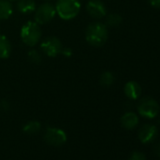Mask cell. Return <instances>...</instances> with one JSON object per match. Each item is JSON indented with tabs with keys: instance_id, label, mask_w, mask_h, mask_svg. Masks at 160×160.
<instances>
[{
	"instance_id": "8",
	"label": "cell",
	"mask_w": 160,
	"mask_h": 160,
	"mask_svg": "<svg viewBox=\"0 0 160 160\" xmlns=\"http://www.w3.org/2000/svg\"><path fill=\"white\" fill-rule=\"evenodd\" d=\"M86 11L94 19H101L107 16V7L102 0H90L86 4Z\"/></svg>"
},
{
	"instance_id": "12",
	"label": "cell",
	"mask_w": 160,
	"mask_h": 160,
	"mask_svg": "<svg viewBox=\"0 0 160 160\" xmlns=\"http://www.w3.org/2000/svg\"><path fill=\"white\" fill-rule=\"evenodd\" d=\"M138 123V117L134 112H126L121 118V124L125 129H133Z\"/></svg>"
},
{
	"instance_id": "20",
	"label": "cell",
	"mask_w": 160,
	"mask_h": 160,
	"mask_svg": "<svg viewBox=\"0 0 160 160\" xmlns=\"http://www.w3.org/2000/svg\"><path fill=\"white\" fill-rule=\"evenodd\" d=\"M61 54L65 57H71L72 52V49L71 48H68V47H63L62 48V51H61Z\"/></svg>"
},
{
	"instance_id": "14",
	"label": "cell",
	"mask_w": 160,
	"mask_h": 160,
	"mask_svg": "<svg viewBox=\"0 0 160 160\" xmlns=\"http://www.w3.org/2000/svg\"><path fill=\"white\" fill-rule=\"evenodd\" d=\"M13 13V6L9 0H0V20H7Z\"/></svg>"
},
{
	"instance_id": "16",
	"label": "cell",
	"mask_w": 160,
	"mask_h": 160,
	"mask_svg": "<svg viewBox=\"0 0 160 160\" xmlns=\"http://www.w3.org/2000/svg\"><path fill=\"white\" fill-rule=\"evenodd\" d=\"M122 22V18L118 13H110L106 18V26L109 28H117Z\"/></svg>"
},
{
	"instance_id": "21",
	"label": "cell",
	"mask_w": 160,
	"mask_h": 160,
	"mask_svg": "<svg viewBox=\"0 0 160 160\" xmlns=\"http://www.w3.org/2000/svg\"><path fill=\"white\" fill-rule=\"evenodd\" d=\"M0 108H1L2 110H8L10 108L9 103L6 100H2L1 102H0Z\"/></svg>"
},
{
	"instance_id": "9",
	"label": "cell",
	"mask_w": 160,
	"mask_h": 160,
	"mask_svg": "<svg viewBox=\"0 0 160 160\" xmlns=\"http://www.w3.org/2000/svg\"><path fill=\"white\" fill-rule=\"evenodd\" d=\"M157 133L158 131L155 125L146 123L142 125L138 130V139L144 144L152 142L156 138Z\"/></svg>"
},
{
	"instance_id": "6",
	"label": "cell",
	"mask_w": 160,
	"mask_h": 160,
	"mask_svg": "<svg viewBox=\"0 0 160 160\" xmlns=\"http://www.w3.org/2000/svg\"><path fill=\"white\" fill-rule=\"evenodd\" d=\"M137 108L140 116L148 119L155 118L160 110L158 103L151 97L142 98L138 104Z\"/></svg>"
},
{
	"instance_id": "10",
	"label": "cell",
	"mask_w": 160,
	"mask_h": 160,
	"mask_svg": "<svg viewBox=\"0 0 160 160\" xmlns=\"http://www.w3.org/2000/svg\"><path fill=\"white\" fill-rule=\"evenodd\" d=\"M125 96L130 100H137L141 94V87L136 81H129L123 88Z\"/></svg>"
},
{
	"instance_id": "7",
	"label": "cell",
	"mask_w": 160,
	"mask_h": 160,
	"mask_svg": "<svg viewBox=\"0 0 160 160\" xmlns=\"http://www.w3.org/2000/svg\"><path fill=\"white\" fill-rule=\"evenodd\" d=\"M67 139L66 134L63 130L54 127H49L46 129V132L44 134V140L54 146H59L65 143Z\"/></svg>"
},
{
	"instance_id": "24",
	"label": "cell",
	"mask_w": 160,
	"mask_h": 160,
	"mask_svg": "<svg viewBox=\"0 0 160 160\" xmlns=\"http://www.w3.org/2000/svg\"><path fill=\"white\" fill-rule=\"evenodd\" d=\"M9 1H11V2H12V1H17V0H9Z\"/></svg>"
},
{
	"instance_id": "4",
	"label": "cell",
	"mask_w": 160,
	"mask_h": 160,
	"mask_svg": "<svg viewBox=\"0 0 160 160\" xmlns=\"http://www.w3.org/2000/svg\"><path fill=\"white\" fill-rule=\"evenodd\" d=\"M34 14V22L38 25L42 26L50 23L56 16V9L55 6L49 2H44L36 8Z\"/></svg>"
},
{
	"instance_id": "1",
	"label": "cell",
	"mask_w": 160,
	"mask_h": 160,
	"mask_svg": "<svg viewBox=\"0 0 160 160\" xmlns=\"http://www.w3.org/2000/svg\"><path fill=\"white\" fill-rule=\"evenodd\" d=\"M108 38V27L100 22L90 24L85 31V39L87 42L93 47L103 46Z\"/></svg>"
},
{
	"instance_id": "23",
	"label": "cell",
	"mask_w": 160,
	"mask_h": 160,
	"mask_svg": "<svg viewBox=\"0 0 160 160\" xmlns=\"http://www.w3.org/2000/svg\"><path fill=\"white\" fill-rule=\"evenodd\" d=\"M151 6L156 9H160V0H149Z\"/></svg>"
},
{
	"instance_id": "5",
	"label": "cell",
	"mask_w": 160,
	"mask_h": 160,
	"mask_svg": "<svg viewBox=\"0 0 160 160\" xmlns=\"http://www.w3.org/2000/svg\"><path fill=\"white\" fill-rule=\"evenodd\" d=\"M41 50L49 58H55L61 54L63 45L61 41L55 36H49L44 38L40 43Z\"/></svg>"
},
{
	"instance_id": "2",
	"label": "cell",
	"mask_w": 160,
	"mask_h": 160,
	"mask_svg": "<svg viewBox=\"0 0 160 160\" xmlns=\"http://www.w3.org/2000/svg\"><path fill=\"white\" fill-rule=\"evenodd\" d=\"M57 14L65 21L75 18L81 10L79 0H57L55 5Z\"/></svg>"
},
{
	"instance_id": "25",
	"label": "cell",
	"mask_w": 160,
	"mask_h": 160,
	"mask_svg": "<svg viewBox=\"0 0 160 160\" xmlns=\"http://www.w3.org/2000/svg\"><path fill=\"white\" fill-rule=\"evenodd\" d=\"M158 123L160 124V118H159V120H158Z\"/></svg>"
},
{
	"instance_id": "15",
	"label": "cell",
	"mask_w": 160,
	"mask_h": 160,
	"mask_svg": "<svg viewBox=\"0 0 160 160\" xmlns=\"http://www.w3.org/2000/svg\"><path fill=\"white\" fill-rule=\"evenodd\" d=\"M114 81H115V77L111 72H104L100 75V78H99L100 85L105 88L111 87L113 85Z\"/></svg>"
},
{
	"instance_id": "19",
	"label": "cell",
	"mask_w": 160,
	"mask_h": 160,
	"mask_svg": "<svg viewBox=\"0 0 160 160\" xmlns=\"http://www.w3.org/2000/svg\"><path fill=\"white\" fill-rule=\"evenodd\" d=\"M129 160H147V159H146V156L144 155V153H142L140 152H134L131 154Z\"/></svg>"
},
{
	"instance_id": "11",
	"label": "cell",
	"mask_w": 160,
	"mask_h": 160,
	"mask_svg": "<svg viewBox=\"0 0 160 160\" xmlns=\"http://www.w3.org/2000/svg\"><path fill=\"white\" fill-rule=\"evenodd\" d=\"M36 8L35 0H17L16 9L22 14H30L35 12Z\"/></svg>"
},
{
	"instance_id": "13",
	"label": "cell",
	"mask_w": 160,
	"mask_h": 160,
	"mask_svg": "<svg viewBox=\"0 0 160 160\" xmlns=\"http://www.w3.org/2000/svg\"><path fill=\"white\" fill-rule=\"evenodd\" d=\"M12 44L5 35H0V59H6L11 56Z\"/></svg>"
},
{
	"instance_id": "17",
	"label": "cell",
	"mask_w": 160,
	"mask_h": 160,
	"mask_svg": "<svg viewBox=\"0 0 160 160\" xmlns=\"http://www.w3.org/2000/svg\"><path fill=\"white\" fill-rule=\"evenodd\" d=\"M41 129V123L39 122L36 121H32V122H28L24 127H23V131L26 132L27 134H36L37 132H39Z\"/></svg>"
},
{
	"instance_id": "22",
	"label": "cell",
	"mask_w": 160,
	"mask_h": 160,
	"mask_svg": "<svg viewBox=\"0 0 160 160\" xmlns=\"http://www.w3.org/2000/svg\"><path fill=\"white\" fill-rule=\"evenodd\" d=\"M152 151H153L154 155L160 158V143L155 144V145H154V147H153V150H152Z\"/></svg>"
},
{
	"instance_id": "3",
	"label": "cell",
	"mask_w": 160,
	"mask_h": 160,
	"mask_svg": "<svg viewBox=\"0 0 160 160\" xmlns=\"http://www.w3.org/2000/svg\"><path fill=\"white\" fill-rule=\"evenodd\" d=\"M20 37L27 46H36L42 39V29L40 25L32 21L27 22L21 28Z\"/></svg>"
},
{
	"instance_id": "18",
	"label": "cell",
	"mask_w": 160,
	"mask_h": 160,
	"mask_svg": "<svg viewBox=\"0 0 160 160\" xmlns=\"http://www.w3.org/2000/svg\"><path fill=\"white\" fill-rule=\"evenodd\" d=\"M28 60H29L31 63H33V64H40V63L42 62V54H41L38 50H36V49H31V50L28 52Z\"/></svg>"
}]
</instances>
